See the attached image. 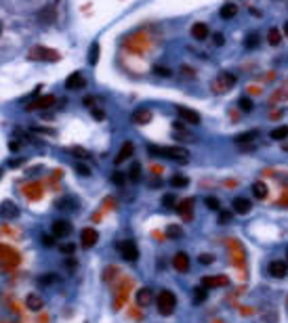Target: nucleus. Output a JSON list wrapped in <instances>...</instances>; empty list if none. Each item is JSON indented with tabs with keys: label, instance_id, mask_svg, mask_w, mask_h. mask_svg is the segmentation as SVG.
Returning a JSON list of instances; mask_svg holds the SVG:
<instances>
[{
	"label": "nucleus",
	"instance_id": "obj_1",
	"mask_svg": "<svg viewBox=\"0 0 288 323\" xmlns=\"http://www.w3.org/2000/svg\"><path fill=\"white\" fill-rule=\"evenodd\" d=\"M147 151L151 155H156V157H166V159H172V162H181V164H185V162L189 159V151L183 149V147H156V145H149Z\"/></svg>",
	"mask_w": 288,
	"mask_h": 323
},
{
	"label": "nucleus",
	"instance_id": "obj_2",
	"mask_svg": "<svg viewBox=\"0 0 288 323\" xmlns=\"http://www.w3.org/2000/svg\"><path fill=\"white\" fill-rule=\"evenodd\" d=\"M156 307H158V313L160 315H172L175 313V307H177V298L170 290H162L158 296H156Z\"/></svg>",
	"mask_w": 288,
	"mask_h": 323
},
{
	"label": "nucleus",
	"instance_id": "obj_3",
	"mask_svg": "<svg viewBox=\"0 0 288 323\" xmlns=\"http://www.w3.org/2000/svg\"><path fill=\"white\" fill-rule=\"evenodd\" d=\"M118 252H120V256L124 260H130V263H135L139 258V248L135 241H130V239H124L118 244Z\"/></svg>",
	"mask_w": 288,
	"mask_h": 323
},
{
	"label": "nucleus",
	"instance_id": "obj_4",
	"mask_svg": "<svg viewBox=\"0 0 288 323\" xmlns=\"http://www.w3.org/2000/svg\"><path fill=\"white\" fill-rule=\"evenodd\" d=\"M236 84V76L232 72H221L217 80H213V90L215 92H225Z\"/></svg>",
	"mask_w": 288,
	"mask_h": 323
},
{
	"label": "nucleus",
	"instance_id": "obj_5",
	"mask_svg": "<svg viewBox=\"0 0 288 323\" xmlns=\"http://www.w3.org/2000/svg\"><path fill=\"white\" fill-rule=\"evenodd\" d=\"M30 57H32V59H42V61H57V59H59L57 51L44 49V46H34V49L30 51Z\"/></svg>",
	"mask_w": 288,
	"mask_h": 323
},
{
	"label": "nucleus",
	"instance_id": "obj_6",
	"mask_svg": "<svg viewBox=\"0 0 288 323\" xmlns=\"http://www.w3.org/2000/svg\"><path fill=\"white\" fill-rule=\"evenodd\" d=\"M177 113H179L181 122H185V124H200V113L194 111V109H189V107L177 105Z\"/></svg>",
	"mask_w": 288,
	"mask_h": 323
},
{
	"label": "nucleus",
	"instance_id": "obj_7",
	"mask_svg": "<svg viewBox=\"0 0 288 323\" xmlns=\"http://www.w3.org/2000/svg\"><path fill=\"white\" fill-rule=\"evenodd\" d=\"M97 239H99V235H97V231L95 229H91V227H86V229H82L80 231V246L82 248H93L95 244H97Z\"/></svg>",
	"mask_w": 288,
	"mask_h": 323
},
{
	"label": "nucleus",
	"instance_id": "obj_8",
	"mask_svg": "<svg viewBox=\"0 0 288 323\" xmlns=\"http://www.w3.org/2000/svg\"><path fill=\"white\" fill-rule=\"evenodd\" d=\"M72 233V223L65 218H57L53 220V235L55 237H68Z\"/></svg>",
	"mask_w": 288,
	"mask_h": 323
},
{
	"label": "nucleus",
	"instance_id": "obj_9",
	"mask_svg": "<svg viewBox=\"0 0 288 323\" xmlns=\"http://www.w3.org/2000/svg\"><path fill=\"white\" fill-rule=\"evenodd\" d=\"M267 273L272 277H276V279H284V277L288 275V263H284V260H272L270 267H267Z\"/></svg>",
	"mask_w": 288,
	"mask_h": 323
},
{
	"label": "nucleus",
	"instance_id": "obj_10",
	"mask_svg": "<svg viewBox=\"0 0 288 323\" xmlns=\"http://www.w3.org/2000/svg\"><path fill=\"white\" fill-rule=\"evenodd\" d=\"M0 263H7V265H17L19 263V254L11 248V246H5L0 244Z\"/></svg>",
	"mask_w": 288,
	"mask_h": 323
},
{
	"label": "nucleus",
	"instance_id": "obj_11",
	"mask_svg": "<svg viewBox=\"0 0 288 323\" xmlns=\"http://www.w3.org/2000/svg\"><path fill=\"white\" fill-rule=\"evenodd\" d=\"M172 267L177 273H187L189 271V256L185 252H177L172 256Z\"/></svg>",
	"mask_w": 288,
	"mask_h": 323
},
{
	"label": "nucleus",
	"instance_id": "obj_12",
	"mask_svg": "<svg viewBox=\"0 0 288 323\" xmlns=\"http://www.w3.org/2000/svg\"><path fill=\"white\" fill-rule=\"evenodd\" d=\"M130 120L135 122V124H147V122H151V109H147V107H137L135 111L130 113Z\"/></svg>",
	"mask_w": 288,
	"mask_h": 323
},
{
	"label": "nucleus",
	"instance_id": "obj_13",
	"mask_svg": "<svg viewBox=\"0 0 288 323\" xmlns=\"http://www.w3.org/2000/svg\"><path fill=\"white\" fill-rule=\"evenodd\" d=\"M251 208H253V204L248 197H236L232 201V212H236V214H248Z\"/></svg>",
	"mask_w": 288,
	"mask_h": 323
},
{
	"label": "nucleus",
	"instance_id": "obj_14",
	"mask_svg": "<svg viewBox=\"0 0 288 323\" xmlns=\"http://www.w3.org/2000/svg\"><path fill=\"white\" fill-rule=\"evenodd\" d=\"M15 216H19V208L13 201H3V204H0V218L13 220Z\"/></svg>",
	"mask_w": 288,
	"mask_h": 323
},
{
	"label": "nucleus",
	"instance_id": "obj_15",
	"mask_svg": "<svg viewBox=\"0 0 288 323\" xmlns=\"http://www.w3.org/2000/svg\"><path fill=\"white\" fill-rule=\"evenodd\" d=\"M86 86V80L80 72H74L68 76V80H65V88L68 90H78V88H84Z\"/></svg>",
	"mask_w": 288,
	"mask_h": 323
},
{
	"label": "nucleus",
	"instance_id": "obj_16",
	"mask_svg": "<svg viewBox=\"0 0 288 323\" xmlns=\"http://www.w3.org/2000/svg\"><path fill=\"white\" fill-rule=\"evenodd\" d=\"M229 286L227 277H202V288H225Z\"/></svg>",
	"mask_w": 288,
	"mask_h": 323
},
{
	"label": "nucleus",
	"instance_id": "obj_17",
	"mask_svg": "<svg viewBox=\"0 0 288 323\" xmlns=\"http://www.w3.org/2000/svg\"><path fill=\"white\" fill-rule=\"evenodd\" d=\"M151 300H153V294H151L149 288H141V290H137V305H139L141 309L149 307V305H151Z\"/></svg>",
	"mask_w": 288,
	"mask_h": 323
},
{
	"label": "nucleus",
	"instance_id": "obj_18",
	"mask_svg": "<svg viewBox=\"0 0 288 323\" xmlns=\"http://www.w3.org/2000/svg\"><path fill=\"white\" fill-rule=\"evenodd\" d=\"M132 149H135V147H132V143L130 141H126L122 147H120V151H118V155H116V164H122V162H126L130 155H132Z\"/></svg>",
	"mask_w": 288,
	"mask_h": 323
},
{
	"label": "nucleus",
	"instance_id": "obj_19",
	"mask_svg": "<svg viewBox=\"0 0 288 323\" xmlns=\"http://www.w3.org/2000/svg\"><path fill=\"white\" fill-rule=\"evenodd\" d=\"M191 36L196 40H206L208 38V26L206 23H196V26H191Z\"/></svg>",
	"mask_w": 288,
	"mask_h": 323
},
{
	"label": "nucleus",
	"instance_id": "obj_20",
	"mask_svg": "<svg viewBox=\"0 0 288 323\" xmlns=\"http://www.w3.org/2000/svg\"><path fill=\"white\" fill-rule=\"evenodd\" d=\"M259 136V130H251V132H242V134H238L236 138H234V143L236 145H246V143H253L255 138Z\"/></svg>",
	"mask_w": 288,
	"mask_h": 323
},
{
	"label": "nucleus",
	"instance_id": "obj_21",
	"mask_svg": "<svg viewBox=\"0 0 288 323\" xmlns=\"http://www.w3.org/2000/svg\"><path fill=\"white\" fill-rule=\"evenodd\" d=\"M191 210H194V199H191V197H187V199H183V201L179 204V214H181L185 220L191 218Z\"/></svg>",
	"mask_w": 288,
	"mask_h": 323
},
{
	"label": "nucleus",
	"instance_id": "obj_22",
	"mask_svg": "<svg viewBox=\"0 0 288 323\" xmlns=\"http://www.w3.org/2000/svg\"><path fill=\"white\" fill-rule=\"evenodd\" d=\"M26 305H28V309H32V311H40V309L44 307V300H42V296H38V294H30V296L26 298Z\"/></svg>",
	"mask_w": 288,
	"mask_h": 323
},
{
	"label": "nucleus",
	"instance_id": "obj_23",
	"mask_svg": "<svg viewBox=\"0 0 288 323\" xmlns=\"http://www.w3.org/2000/svg\"><path fill=\"white\" fill-rule=\"evenodd\" d=\"M219 15H221V19H232V17L238 15V7H236L234 3H225L223 7H221Z\"/></svg>",
	"mask_w": 288,
	"mask_h": 323
},
{
	"label": "nucleus",
	"instance_id": "obj_24",
	"mask_svg": "<svg viewBox=\"0 0 288 323\" xmlns=\"http://www.w3.org/2000/svg\"><path fill=\"white\" fill-rule=\"evenodd\" d=\"M253 195L257 197V199H265V197H267V185H265V183H255L253 185Z\"/></svg>",
	"mask_w": 288,
	"mask_h": 323
},
{
	"label": "nucleus",
	"instance_id": "obj_25",
	"mask_svg": "<svg viewBox=\"0 0 288 323\" xmlns=\"http://www.w3.org/2000/svg\"><path fill=\"white\" fill-rule=\"evenodd\" d=\"M128 178H130V183H139L141 180V166H139V162H132V164H130Z\"/></svg>",
	"mask_w": 288,
	"mask_h": 323
},
{
	"label": "nucleus",
	"instance_id": "obj_26",
	"mask_svg": "<svg viewBox=\"0 0 288 323\" xmlns=\"http://www.w3.org/2000/svg\"><path fill=\"white\" fill-rule=\"evenodd\" d=\"M270 136L274 138V141H284V138H288V126H278L270 132Z\"/></svg>",
	"mask_w": 288,
	"mask_h": 323
},
{
	"label": "nucleus",
	"instance_id": "obj_27",
	"mask_svg": "<svg viewBox=\"0 0 288 323\" xmlns=\"http://www.w3.org/2000/svg\"><path fill=\"white\" fill-rule=\"evenodd\" d=\"M128 286H130V281H124L120 288H118V296H116V307L114 309H120L122 307V302L126 300V290H128Z\"/></svg>",
	"mask_w": 288,
	"mask_h": 323
},
{
	"label": "nucleus",
	"instance_id": "obj_28",
	"mask_svg": "<svg viewBox=\"0 0 288 323\" xmlns=\"http://www.w3.org/2000/svg\"><path fill=\"white\" fill-rule=\"evenodd\" d=\"M24 193H26V197H30V199H40L42 189L38 187V185H28V187L24 189Z\"/></svg>",
	"mask_w": 288,
	"mask_h": 323
},
{
	"label": "nucleus",
	"instance_id": "obj_29",
	"mask_svg": "<svg viewBox=\"0 0 288 323\" xmlns=\"http://www.w3.org/2000/svg\"><path fill=\"white\" fill-rule=\"evenodd\" d=\"M164 233H166V237H168V239H179L183 231H181V227H179V225H168Z\"/></svg>",
	"mask_w": 288,
	"mask_h": 323
},
{
	"label": "nucleus",
	"instance_id": "obj_30",
	"mask_svg": "<svg viewBox=\"0 0 288 323\" xmlns=\"http://www.w3.org/2000/svg\"><path fill=\"white\" fill-rule=\"evenodd\" d=\"M97 61H99V44L93 42L91 49H88V65H97Z\"/></svg>",
	"mask_w": 288,
	"mask_h": 323
},
{
	"label": "nucleus",
	"instance_id": "obj_31",
	"mask_svg": "<svg viewBox=\"0 0 288 323\" xmlns=\"http://www.w3.org/2000/svg\"><path fill=\"white\" fill-rule=\"evenodd\" d=\"M170 185L175 189H181V187H187L189 185V178L187 176H181V174H175L172 178H170Z\"/></svg>",
	"mask_w": 288,
	"mask_h": 323
},
{
	"label": "nucleus",
	"instance_id": "obj_32",
	"mask_svg": "<svg viewBox=\"0 0 288 323\" xmlns=\"http://www.w3.org/2000/svg\"><path fill=\"white\" fill-rule=\"evenodd\" d=\"M51 103H55V97H44V99H40V101L32 103V105H28V109H36V107H49Z\"/></svg>",
	"mask_w": 288,
	"mask_h": 323
},
{
	"label": "nucleus",
	"instance_id": "obj_33",
	"mask_svg": "<svg viewBox=\"0 0 288 323\" xmlns=\"http://www.w3.org/2000/svg\"><path fill=\"white\" fill-rule=\"evenodd\" d=\"M206 300V288H196V292H194V302L198 305V302H204Z\"/></svg>",
	"mask_w": 288,
	"mask_h": 323
},
{
	"label": "nucleus",
	"instance_id": "obj_34",
	"mask_svg": "<svg viewBox=\"0 0 288 323\" xmlns=\"http://www.w3.org/2000/svg\"><path fill=\"white\" fill-rule=\"evenodd\" d=\"M244 46H246V49H257V46H259V36H257V34H251V36H246V40H244Z\"/></svg>",
	"mask_w": 288,
	"mask_h": 323
},
{
	"label": "nucleus",
	"instance_id": "obj_35",
	"mask_svg": "<svg viewBox=\"0 0 288 323\" xmlns=\"http://www.w3.org/2000/svg\"><path fill=\"white\" fill-rule=\"evenodd\" d=\"M280 42H282V38H280V32H278L276 28H272V30H270V44H272V46H278Z\"/></svg>",
	"mask_w": 288,
	"mask_h": 323
},
{
	"label": "nucleus",
	"instance_id": "obj_36",
	"mask_svg": "<svg viewBox=\"0 0 288 323\" xmlns=\"http://www.w3.org/2000/svg\"><path fill=\"white\" fill-rule=\"evenodd\" d=\"M153 74L162 76V78H168V76H170V69H168V67H162V65H153Z\"/></svg>",
	"mask_w": 288,
	"mask_h": 323
},
{
	"label": "nucleus",
	"instance_id": "obj_37",
	"mask_svg": "<svg viewBox=\"0 0 288 323\" xmlns=\"http://www.w3.org/2000/svg\"><path fill=\"white\" fill-rule=\"evenodd\" d=\"M238 105H240L242 111H251V109H253V101H251L248 97H242V99L238 101Z\"/></svg>",
	"mask_w": 288,
	"mask_h": 323
},
{
	"label": "nucleus",
	"instance_id": "obj_38",
	"mask_svg": "<svg viewBox=\"0 0 288 323\" xmlns=\"http://www.w3.org/2000/svg\"><path fill=\"white\" fill-rule=\"evenodd\" d=\"M204 204L210 208V210H219V208H221V206H219V199H217V197H213V195H208V197L204 199Z\"/></svg>",
	"mask_w": 288,
	"mask_h": 323
},
{
	"label": "nucleus",
	"instance_id": "obj_39",
	"mask_svg": "<svg viewBox=\"0 0 288 323\" xmlns=\"http://www.w3.org/2000/svg\"><path fill=\"white\" fill-rule=\"evenodd\" d=\"M177 204V197L172 195V193H166L164 197H162V206H166V208H170V206H175Z\"/></svg>",
	"mask_w": 288,
	"mask_h": 323
},
{
	"label": "nucleus",
	"instance_id": "obj_40",
	"mask_svg": "<svg viewBox=\"0 0 288 323\" xmlns=\"http://www.w3.org/2000/svg\"><path fill=\"white\" fill-rule=\"evenodd\" d=\"M40 239H42V246H47V248L55 246V235H47V233H44Z\"/></svg>",
	"mask_w": 288,
	"mask_h": 323
},
{
	"label": "nucleus",
	"instance_id": "obj_41",
	"mask_svg": "<svg viewBox=\"0 0 288 323\" xmlns=\"http://www.w3.org/2000/svg\"><path fill=\"white\" fill-rule=\"evenodd\" d=\"M51 281H57V277H55V275H44V277H40V279H38V284H40V286L51 284Z\"/></svg>",
	"mask_w": 288,
	"mask_h": 323
},
{
	"label": "nucleus",
	"instance_id": "obj_42",
	"mask_svg": "<svg viewBox=\"0 0 288 323\" xmlns=\"http://www.w3.org/2000/svg\"><path fill=\"white\" fill-rule=\"evenodd\" d=\"M112 180H114L116 185H124V180H126V176H124L122 172H114V174H112Z\"/></svg>",
	"mask_w": 288,
	"mask_h": 323
},
{
	"label": "nucleus",
	"instance_id": "obj_43",
	"mask_svg": "<svg viewBox=\"0 0 288 323\" xmlns=\"http://www.w3.org/2000/svg\"><path fill=\"white\" fill-rule=\"evenodd\" d=\"M76 172H78L80 176H91V170H88L84 164H78V166H76Z\"/></svg>",
	"mask_w": 288,
	"mask_h": 323
},
{
	"label": "nucleus",
	"instance_id": "obj_44",
	"mask_svg": "<svg viewBox=\"0 0 288 323\" xmlns=\"http://www.w3.org/2000/svg\"><path fill=\"white\" fill-rule=\"evenodd\" d=\"M74 250H76V248H74L72 244H65V246H61V252H63V254H68V256H72V254H74Z\"/></svg>",
	"mask_w": 288,
	"mask_h": 323
},
{
	"label": "nucleus",
	"instance_id": "obj_45",
	"mask_svg": "<svg viewBox=\"0 0 288 323\" xmlns=\"http://www.w3.org/2000/svg\"><path fill=\"white\" fill-rule=\"evenodd\" d=\"M229 218H232V212H221L219 223H221V225H225V223H229Z\"/></svg>",
	"mask_w": 288,
	"mask_h": 323
},
{
	"label": "nucleus",
	"instance_id": "obj_46",
	"mask_svg": "<svg viewBox=\"0 0 288 323\" xmlns=\"http://www.w3.org/2000/svg\"><path fill=\"white\" fill-rule=\"evenodd\" d=\"M198 260H200L202 265H210V263H213L215 258L210 256V254H202V256H200V258H198Z\"/></svg>",
	"mask_w": 288,
	"mask_h": 323
},
{
	"label": "nucleus",
	"instance_id": "obj_47",
	"mask_svg": "<svg viewBox=\"0 0 288 323\" xmlns=\"http://www.w3.org/2000/svg\"><path fill=\"white\" fill-rule=\"evenodd\" d=\"M74 153H78V157H88V153H86L84 149H78V147L74 149Z\"/></svg>",
	"mask_w": 288,
	"mask_h": 323
},
{
	"label": "nucleus",
	"instance_id": "obj_48",
	"mask_svg": "<svg viewBox=\"0 0 288 323\" xmlns=\"http://www.w3.org/2000/svg\"><path fill=\"white\" fill-rule=\"evenodd\" d=\"M215 42H217V46H221V44H223V36H221V34H215Z\"/></svg>",
	"mask_w": 288,
	"mask_h": 323
},
{
	"label": "nucleus",
	"instance_id": "obj_49",
	"mask_svg": "<svg viewBox=\"0 0 288 323\" xmlns=\"http://www.w3.org/2000/svg\"><path fill=\"white\" fill-rule=\"evenodd\" d=\"M93 115H95V118H103V113H101V111H97V109H93Z\"/></svg>",
	"mask_w": 288,
	"mask_h": 323
},
{
	"label": "nucleus",
	"instance_id": "obj_50",
	"mask_svg": "<svg viewBox=\"0 0 288 323\" xmlns=\"http://www.w3.org/2000/svg\"><path fill=\"white\" fill-rule=\"evenodd\" d=\"M284 32H286V36H288V23H286V26H284Z\"/></svg>",
	"mask_w": 288,
	"mask_h": 323
},
{
	"label": "nucleus",
	"instance_id": "obj_51",
	"mask_svg": "<svg viewBox=\"0 0 288 323\" xmlns=\"http://www.w3.org/2000/svg\"><path fill=\"white\" fill-rule=\"evenodd\" d=\"M0 34H3V23H0Z\"/></svg>",
	"mask_w": 288,
	"mask_h": 323
},
{
	"label": "nucleus",
	"instance_id": "obj_52",
	"mask_svg": "<svg viewBox=\"0 0 288 323\" xmlns=\"http://www.w3.org/2000/svg\"><path fill=\"white\" fill-rule=\"evenodd\" d=\"M0 176H3V170H0Z\"/></svg>",
	"mask_w": 288,
	"mask_h": 323
},
{
	"label": "nucleus",
	"instance_id": "obj_53",
	"mask_svg": "<svg viewBox=\"0 0 288 323\" xmlns=\"http://www.w3.org/2000/svg\"><path fill=\"white\" fill-rule=\"evenodd\" d=\"M286 256H288V250H286Z\"/></svg>",
	"mask_w": 288,
	"mask_h": 323
}]
</instances>
